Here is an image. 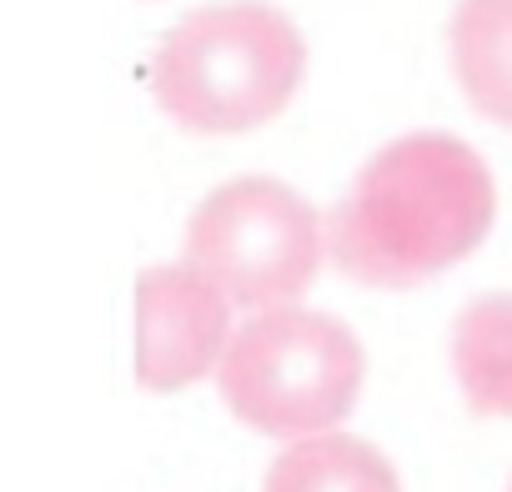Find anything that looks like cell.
I'll use <instances>...</instances> for the list:
<instances>
[{
    "label": "cell",
    "mask_w": 512,
    "mask_h": 492,
    "mask_svg": "<svg viewBox=\"0 0 512 492\" xmlns=\"http://www.w3.org/2000/svg\"><path fill=\"white\" fill-rule=\"evenodd\" d=\"M302 76L307 41L297 21L267 0H226L171 26L151 66V91L181 131L241 136L282 116Z\"/></svg>",
    "instance_id": "obj_2"
},
{
    "label": "cell",
    "mask_w": 512,
    "mask_h": 492,
    "mask_svg": "<svg viewBox=\"0 0 512 492\" xmlns=\"http://www.w3.org/2000/svg\"><path fill=\"white\" fill-rule=\"evenodd\" d=\"M497 216L487 161L447 136L387 141L327 211L322 241L342 277L362 287H417L472 257Z\"/></svg>",
    "instance_id": "obj_1"
},
{
    "label": "cell",
    "mask_w": 512,
    "mask_h": 492,
    "mask_svg": "<svg viewBox=\"0 0 512 492\" xmlns=\"http://www.w3.org/2000/svg\"><path fill=\"white\" fill-rule=\"evenodd\" d=\"M447 56L472 111L512 131V0H457Z\"/></svg>",
    "instance_id": "obj_6"
},
{
    "label": "cell",
    "mask_w": 512,
    "mask_h": 492,
    "mask_svg": "<svg viewBox=\"0 0 512 492\" xmlns=\"http://www.w3.org/2000/svg\"><path fill=\"white\" fill-rule=\"evenodd\" d=\"M231 342V302L186 267H146L136 277V382L181 392L216 372Z\"/></svg>",
    "instance_id": "obj_5"
},
{
    "label": "cell",
    "mask_w": 512,
    "mask_h": 492,
    "mask_svg": "<svg viewBox=\"0 0 512 492\" xmlns=\"http://www.w3.org/2000/svg\"><path fill=\"white\" fill-rule=\"evenodd\" d=\"M452 372L477 417H512V292H487L457 312Z\"/></svg>",
    "instance_id": "obj_7"
},
{
    "label": "cell",
    "mask_w": 512,
    "mask_h": 492,
    "mask_svg": "<svg viewBox=\"0 0 512 492\" xmlns=\"http://www.w3.org/2000/svg\"><path fill=\"white\" fill-rule=\"evenodd\" d=\"M507 492H512V487H507Z\"/></svg>",
    "instance_id": "obj_9"
},
{
    "label": "cell",
    "mask_w": 512,
    "mask_h": 492,
    "mask_svg": "<svg viewBox=\"0 0 512 492\" xmlns=\"http://www.w3.org/2000/svg\"><path fill=\"white\" fill-rule=\"evenodd\" d=\"M221 402L246 427L307 442L337 432L362 397L367 352L357 332L332 312L307 307H272L251 312L221 362H216Z\"/></svg>",
    "instance_id": "obj_3"
},
{
    "label": "cell",
    "mask_w": 512,
    "mask_h": 492,
    "mask_svg": "<svg viewBox=\"0 0 512 492\" xmlns=\"http://www.w3.org/2000/svg\"><path fill=\"white\" fill-rule=\"evenodd\" d=\"M322 257V211L277 176H236L206 191L181 241V267L246 312L297 307Z\"/></svg>",
    "instance_id": "obj_4"
},
{
    "label": "cell",
    "mask_w": 512,
    "mask_h": 492,
    "mask_svg": "<svg viewBox=\"0 0 512 492\" xmlns=\"http://www.w3.org/2000/svg\"><path fill=\"white\" fill-rule=\"evenodd\" d=\"M262 492H402V477L382 447L347 432H322L282 447Z\"/></svg>",
    "instance_id": "obj_8"
}]
</instances>
